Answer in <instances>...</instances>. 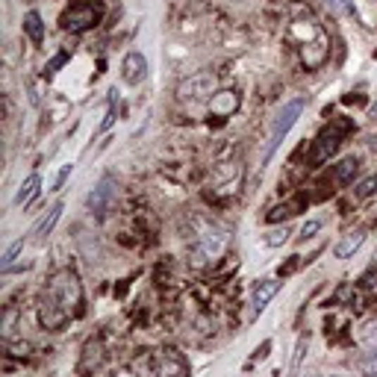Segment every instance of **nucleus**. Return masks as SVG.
<instances>
[{"mask_svg":"<svg viewBox=\"0 0 377 377\" xmlns=\"http://www.w3.org/2000/svg\"><path fill=\"white\" fill-rule=\"evenodd\" d=\"M289 39L298 42V51L307 68H319L327 59V47H330V39H327L324 27L313 18V15H304V18L292 21L289 27Z\"/></svg>","mask_w":377,"mask_h":377,"instance_id":"1","label":"nucleus"},{"mask_svg":"<svg viewBox=\"0 0 377 377\" xmlns=\"http://www.w3.org/2000/svg\"><path fill=\"white\" fill-rule=\"evenodd\" d=\"M262 242H266L268 248H280V245H286V242H289V227L283 224V227H277V230H268Z\"/></svg>","mask_w":377,"mask_h":377,"instance_id":"21","label":"nucleus"},{"mask_svg":"<svg viewBox=\"0 0 377 377\" xmlns=\"http://www.w3.org/2000/svg\"><path fill=\"white\" fill-rule=\"evenodd\" d=\"M304 377H309V374H304Z\"/></svg>","mask_w":377,"mask_h":377,"instance_id":"29","label":"nucleus"},{"mask_svg":"<svg viewBox=\"0 0 377 377\" xmlns=\"http://www.w3.org/2000/svg\"><path fill=\"white\" fill-rule=\"evenodd\" d=\"M24 32L32 39V42H42L44 39V24H42V15L39 12H27V18H24Z\"/></svg>","mask_w":377,"mask_h":377,"instance_id":"18","label":"nucleus"},{"mask_svg":"<svg viewBox=\"0 0 377 377\" xmlns=\"http://www.w3.org/2000/svg\"><path fill=\"white\" fill-rule=\"evenodd\" d=\"M371 194H377V174H374V177H366L363 183L354 186V198H359V201L371 198Z\"/></svg>","mask_w":377,"mask_h":377,"instance_id":"20","label":"nucleus"},{"mask_svg":"<svg viewBox=\"0 0 377 377\" xmlns=\"http://www.w3.org/2000/svg\"><path fill=\"white\" fill-rule=\"evenodd\" d=\"M357 369H359V374H366V377H377V348H371L369 354L359 357Z\"/></svg>","mask_w":377,"mask_h":377,"instance_id":"19","label":"nucleus"},{"mask_svg":"<svg viewBox=\"0 0 377 377\" xmlns=\"http://www.w3.org/2000/svg\"><path fill=\"white\" fill-rule=\"evenodd\" d=\"M116 194H118L116 177H112V174H104L101 183H97V186L92 189V194H89V212H92L94 218H104L106 212H109V206H112V201H116Z\"/></svg>","mask_w":377,"mask_h":377,"instance_id":"8","label":"nucleus"},{"mask_svg":"<svg viewBox=\"0 0 377 377\" xmlns=\"http://www.w3.org/2000/svg\"><path fill=\"white\" fill-rule=\"evenodd\" d=\"M298 206H304V201L298 198L295 204H283V206H277L274 212H268V221H280V218H289V216H295V209Z\"/></svg>","mask_w":377,"mask_h":377,"instance_id":"22","label":"nucleus"},{"mask_svg":"<svg viewBox=\"0 0 377 377\" xmlns=\"http://www.w3.org/2000/svg\"><path fill=\"white\" fill-rule=\"evenodd\" d=\"M319 230H321V224H319V221H307V224L301 227V239H304V242H307V239H313Z\"/></svg>","mask_w":377,"mask_h":377,"instance_id":"26","label":"nucleus"},{"mask_svg":"<svg viewBox=\"0 0 377 377\" xmlns=\"http://www.w3.org/2000/svg\"><path fill=\"white\" fill-rule=\"evenodd\" d=\"M44 292L51 295L54 301H59L65 309L74 316L83 313V283H80V274L74 268H59L47 277V286Z\"/></svg>","mask_w":377,"mask_h":377,"instance_id":"3","label":"nucleus"},{"mask_svg":"<svg viewBox=\"0 0 377 377\" xmlns=\"http://www.w3.org/2000/svg\"><path fill=\"white\" fill-rule=\"evenodd\" d=\"M101 12H104L101 0H74L71 9L62 15V27L71 32H83L101 21Z\"/></svg>","mask_w":377,"mask_h":377,"instance_id":"5","label":"nucleus"},{"mask_svg":"<svg viewBox=\"0 0 377 377\" xmlns=\"http://www.w3.org/2000/svg\"><path fill=\"white\" fill-rule=\"evenodd\" d=\"M62 62H65V54H59V56H56V59H54L51 65H47V74H54V71L59 68V65H62Z\"/></svg>","mask_w":377,"mask_h":377,"instance_id":"27","label":"nucleus"},{"mask_svg":"<svg viewBox=\"0 0 377 377\" xmlns=\"http://www.w3.org/2000/svg\"><path fill=\"white\" fill-rule=\"evenodd\" d=\"M339 139H342L339 130H324V133L319 136V142H316V147H313V162H316V166H321V162H327V159L336 154Z\"/></svg>","mask_w":377,"mask_h":377,"instance_id":"11","label":"nucleus"},{"mask_svg":"<svg viewBox=\"0 0 377 377\" xmlns=\"http://www.w3.org/2000/svg\"><path fill=\"white\" fill-rule=\"evenodd\" d=\"M71 168H74V166H62V168L56 171V177H54V183H51V192H59V189H62V183H65V180H68Z\"/></svg>","mask_w":377,"mask_h":377,"instance_id":"25","label":"nucleus"},{"mask_svg":"<svg viewBox=\"0 0 377 377\" xmlns=\"http://www.w3.org/2000/svg\"><path fill=\"white\" fill-rule=\"evenodd\" d=\"M216 86H218V77L212 71H198L192 74L189 80H183L177 89L180 101H206V97H216Z\"/></svg>","mask_w":377,"mask_h":377,"instance_id":"7","label":"nucleus"},{"mask_svg":"<svg viewBox=\"0 0 377 377\" xmlns=\"http://www.w3.org/2000/svg\"><path fill=\"white\" fill-rule=\"evenodd\" d=\"M39 186H42V177H39V174H30V177L24 180V183H21L18 194H15V204H18V206H27L32 198H36Z\"/></svg>","mask_w":377,"mask_h":377,"instance_id":"16","label":"nucleus"},{"mask_svg":"<svg viewBox=\"0 0 377 377\" xmlns=\"http://www.w3.org/2000/svg\"><path fill=\"white\" fill-rule=\"evenodd\" d=\"M363 242H366V230H351L348 236H342V242L333 248L336 259H348V257H354L359 248H363Z\"/></svg>","mask_w":377,"mask_h":377,"instance_id":"13","label":"nucleus"},{"mask_svg":"<svg viewBox=\"0 0 377 377\" xmlns=\"http://www.w3.org/2000/svg\"><path fill=\"white\" fill-rule=\"evenodd\" d=\"M224 248H227V233L224 230H209V233L198 236V242L189 248V259H192L194 268H201L209 259H218L224 254Z\"/></svg>","mask_w":377,"mask_h":377,"instance_id":"6","label":"nucleus"},{"mask_svg":"<svg viewBox=\"0 0 377 377\" xmlns=\"http://www.w3.org/2000/svg\"><path fill=\"white\" fill-rule=\"evenodd\" d=\"M39 321H42L44 330H62V327L71 321V313L59 301H54L47 292H42V298H39Z\"/></svg>","mask_w":377,"mask_h":377,"instance_id":"9","label":"nucleus"},{"mask_svg":"<svg viewBox=\"0 0 377 377\" xmlns=\"http://www.w3.org/2000/svg\"><path fill=\"white\" fill-rule=\"evenodd\" d=\"M277 292H280V283H277V280H262V283L254 286V292H251V309H254V316H259L262 309L268 307V301L274 298Z\"/></svg>","mask_w":377,"mask_h":377,"instance_id":"12","label":"nucleus"},{"mask_svg":"<svg viewBox=\"0 0 377 377\" xmlns=\"http://www.w3.org/2000/svg\"><path fill=\"white\" fill-rule=\"evenodd\" d=\"M301 112H304V101L301 97H295V101L283 104V109L277 112V121H274V130H271V136H268V144H266V154H262V162H268L274 156V151L283 144V139L289 136V130L295 127V121L301 118Z\"/></svg>","mask_w":377,"mask_h":377,"instance_id":"4","label":"nucleus"},{"mask_svg":"<svg viewBox=\"0 0 377 377\" xmlns=\"http://www.w3.org/2000/svg\"><path fill=\"white\" fill-rule=\"evenodd\" d=\"M121 77H124V83L139 86L142 80L147 77V59H144L139 51L127 54V56H124V62H121Z\"/></svg>","mask_w":377,"mask_h":377,"instance_id":"10","label":"nucleus"},{"mask_svg":"<svg viewBox=\"0 0 377 377\" xmlns=\"http://www.w3.org/2000/svg\"><path fill=\"white\" fill-rule=\"evenodd\" d=\"M371 112H374V116H377V104H374V106H371Z\"/></svg>","mask_w":377,"mask_h":377,"instance_id":"28","label":"nucleus"},{"mask_svg":"<svg viewBox=\"0 0 377 377\" xmlns=\"http://www.w3.org/2000/svg\"><path fill=\"white\" fill-rule=\"evenodd\" d=\"M136 377H186L189 374V363L183 359V354L174 348H159L151 354H142L130 363Z\"/></svg>","mask_w":377,"mask_h":377,"instance_id":"2","label":"nucleus"},{"mask_svg":"<svg viewBox=\"0 0 377 377\" xmlns=\"http://www.w3.org/2000/svg\"><path fill=\"white\" fill-rule=\"evenodd\" d=\"M239 106V92H218L216 97H212V112L216 116H230V112H236Z\"/></svg>","mask_w":377,"mask_h":377,"instance_id":"15","label":"nucleus"},{"mask_svg":"<svg viewBox=\"0 0 377 377\" xmlns=\"http://www.w3.org/2000/svg\"><path fill=\"white\" fill-rule=\"evenodd\" d=\"M357 171H359V159L357 156H348V159H342L339 166L333 168V180H336L339 186H351Z\"/></svg>","mask_w":377,"mask_h":377,"instance_id":"14","label":"nucleus"},{"mask_svg":"<svg viewBox=\"0 0 377 377\" xmlns=\"http://www.w3.org/2000/svg\"><path fill=\"white\" fill-rule=\"evenodd\" d=\"M307 345H309V339L301 336V339H298V348H295V357H292V366H289V374H292V377L298 374V369H301V359H304V354H307Z\"/></svg>","mask_w":377,"mask_h":377,"instance_id":"23","label":"nucleus"},{"mask_svg":"<svg viewBox=\"0 0 377 377\" xmlns=\"http://www.w3.org/2000/svg\"><path fill=\"white\" fill-rule=\"evenodd\" d=\"M59 216H62V204H54V206H51V212H47V216L39 221V227H36V239H39V242H42V239H44L47 233H51L54 227H56Z\"/></svg>","mask_w":377,"mask_h":377,"instance_id":"17","label":"nucleus"},{"mask_svg":"<svg viewBox=\"0 0 377 377\" xmlns=\"http://www.w3.org/2000/svg\"><path fill=\"white\" fill-rule=\"evenodd\" d=\"M359 339H363L369 348H377V319H371V321L363 324V330H359Z\"/></svg>","mask_w":377,"mask_h":377,"instance_id":"24","label":"nucleus"}]
</instances>
